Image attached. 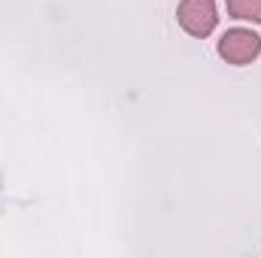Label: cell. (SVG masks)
<instances>
[{"label":"cell","instance_id":"obj_1","mask_svg":"<svg viewBox=\"0 0 261 258\" xmlns=\"http://www.w3.org/2000/svg\"><path fill=\"white\" fill-rule=\"evenodd\" d=\"M258 52H261V37L252 34V31H243V28H234L219 40V55L228 64H249V61L258 58Z\"/></svg>","mask_w":261,"mask_h":258},{"label":"cell","instance_id":"obj_2","mask_svg":"<svg viewBox=\"0 0 261 258\" xmlns=\"http://www.w3.org/2000/svg\"><path fill=\"white\" fill-rule=\"evenodd\" d=\"M176 15H179V24H182L192 37H206V34H213L216 18H219L213 0H182L179 9H176Z\"/></svg>","mask_w":261,"mask_h":258},{"label":"cell","instance_id":"obj_3","mask_svg":"<svg viewBox=\"0 0 261 258\" xmlns=\"http://www.w3.org/2000/svg\"><path fill=\"white\" fill-rule=\"evenodd\" d=\"M228 12L234 18H246V21L261 24V0H228Z\"/></svg>","mask_w":261,"mask_h":258}]
</instances>
